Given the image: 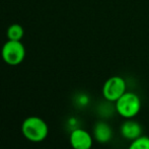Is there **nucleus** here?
<instances>
[{
	"label": "nucleus",
	"mask_w": 149,
	"mask_h": 149,
	"mask_svg": "<svg viewBox=\"0 0 149 149\" xmlns=\"http://www.w3.org/2000/svg\"><path fill=\"white\" fill-rule=\"evenodd\" d=\"M69 142L73 149H91L93 136L82 128H74L69 136Z\"/></svg>",
	"instance_id": "39448f33"
},
{
	"label": "nucleus",
	"mask_w": 149,
	"mask_h": 149,
	"mask_svg": "<svg viewBox=\"0 0 149 149\" xmlns=\"http://www.w3.org/2000/svg\"><path fill=\"white\" fill-rule=\"evenodd\" d=\"M120 132L123 138L130 141L139 138L142 136V127L138 122L133 121L131 119H127L120 128Z\"/></svg>",
	"instance_id": "423d86ee"
},
{
	"label": "nucleus",
	"mask_w": 149,
	"mask_h": 149,
	"mask_svg": "<svg viewBox=\"0 0 149 149\" xmlns=\"http://www.w3.org/2000/svg\"><path fill=\"white\" fill-rule=\"evenodd\" d=\"M128 149H149V137L143 135L140 136L131 142Z\"/></svg>",
	"instance_id": "1a4fd4ad"
},
{
	"label": "nucleus",
	"mask_w": 149,
	"mask_h": 149,
	"mask_svg": "<svg viewBox=\"0 0 149 149\" xmlns=\"http://www.w3.org/2000/svg\"><path fill=\"white\" fill-rule=\"evenodd\" d=\"M116 112L124 119H132L139 114L141 110V100L138 94L126 91L115 102Z\"/></svg>",
	"instance_id": "f03ea898"
},
{
	"label": "nucleus",
	"mask_w": 149,
	"mask_h": 149,
	"mask_svg": "<svg viewBox=\"0 0 149 149\" xmlns=\"http://www.w3.org/2000/svg\"><path fill=\"white\" fill-rule=\"evenodd\" d=\"M6 36H7V39L10 41H22L24 36V30L20 24H13L7 29Z\"/></svg>",
	"instance_id": "6e6552de"
},
{
	"label": "nucleus",
	"mask_w": 149,
	"mask_h": 149,
	"mask_svg": "<svg viewBox=\"0 0 149 149\" xmlns=\"http://www.w3.org/2000/svg\"><path fill=\"white\" fill-rule=\"evenodd\" d=\"M127 89V84L123 77L112 76L104 82L102 86V95L104 100L111 102H116Z\"/></svg>",
	"instance_id": "20e7f679"
},
{
	"label": "nucleus",
	"mask_w": 149,
	"mask_h": 149,
	"mask_svg": "<svg viewBox=\"0 0 149 149\" xmlns=\"http://www.w3.org/2000/svg\"><path fill=\"white\" fill-rule=\"evenodd\" d=\"M92 136L95 141L100 144H106L110 142L113 138V130L108 123L104 121H98L93 127Z\"/></svg>",
	"instance_id": "0eeeda50"
},
{
	"label": "nucleus",
	"mask_w": 149,
	"mask_h": 149,
	"mask_svg": "<svg viewBox=\"0 0 149 149\" xmlns=\"http://www.w3.org/2000/svg\"><path fill=\"white\" fill-rule=\"evenodd\" d=\"M1 57L7 65H19L26 58V48L20 41L8 40L1 49Z\"/></svg>",
	"instance_id": "7ed1b4c3"
},
{
	"label": "nucleus",
	"mask_w": 149,
	"mask_h": 149,
	"mask_svg": "<svg viewBox=\"0 0 149 149\" xmlns=\"http://www.w3.org/2000/svg\"><path fill=\"white\" fill-rule=\"evenodd\" d=\"M22 133L26 139L33 143H40L48 137L49 127L42 118L31 116L24 119L22 124Z\"/></svg>",
	"instance_id": "f257e3e1"
}]
</instances>
